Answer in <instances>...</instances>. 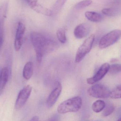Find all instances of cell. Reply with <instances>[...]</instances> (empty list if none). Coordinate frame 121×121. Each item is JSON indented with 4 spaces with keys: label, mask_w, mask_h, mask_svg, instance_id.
Listing matches in <instances>:
<instances>
[{
    "label": "cell",
    "mask_w": 121,
    "mask_h": 121,
    "mask_svg": "<svg viewBox=\"0 0 121 121\" xmlns=\"http://www.w3.org/2000/svg\"><path fill=\"white\" fill-rule=\"evenodd\" d=\"M30 121H39V117L37 116H35Z\"/></svg>",
    "instance_id": "484cf974"
},
{
    "label": "cell",
    "mask_w": 121,
    "mask_h": 121,
    "mask_svg": "<svg viewBox=\"0 0 121 121\" xmlns=\"http://www.w3.org/2000/svg\"><path fill=\"white\" fill-rule=\"evenodd\" d=\"M109 67L110 65L108 63H104L93 77L87 79V84H93L101 80L108 72Z\"/></svg>",
    "instance_id": "52a82bcc"
},
{
    "label": "cell",
    "mask_w": 121,
    "mask_h": 121,
    "mask_svg": "<svg viewBox=\"0 0 121 121\" xmlns=\"http://www.w3.org/2000/svg\"><path fill=\"white\" fill-rule=\"evenodd\" d=\"M85 15L87 19L94 22H99L103 19V17L101 14L95 11H87L85 12Z\"/></svg>",
    "instance_id": "7c38bea8"
},
{
    "label": "cell",
    "mask_w": 121,
    "mask_h": 121,
    "mask_svg": "<svg viewBox=\"0 0 121 121\" xmlns=\"http://www.w3.org/2000/svg\"><path fill=\"white\" fill-rule=\"evenodd\" d=\"M118 121H121V117L119 119Z\"/></svg>",
    "instance_id": "4316f807"
},
{
    "label": "cell",
    "mask_w": 121,
    "mask_h": 121,
    "mask_svg": "<svg viewBox=\"0 0 121 121\" xmlns=\"http://www.w3.org/2000/svg\"><path fill=\"white\" fill-rule=\"evenodd\" d=\"M38 1V0H27V2L31 8L37 4Z\"/></svg>",
    "instance_id": "d4e9b609"
},
{
    "label": "cell",
    "mask_w": 121,
    "mask_h": 121,
    "mask_svg": "<svg viewBox=\"0 0 121 121\" xmlns=\"http://www.w3.org/2000/svg\"><path fill=\"white\" fill-rule=\"evenodd\" d=\"M24 0L25 1H26V2H27V0Z\"/></svg>",
    "instance_id": "83f0119b"
},
{
    "label": "cell",
    "mask_w": 121,
    "mask_h": 121,
    "mask_svg": "<svg viewBox=\"0 0 121 121\" xmlns=\"http://www.w3.org/2000/svg\"><path fill=\"white\" fill-rule=\"evenodd\" d=\"M106 106V104L104 101L98 100L95 102L92 106V109L95 113H99L101 112Z\"/></svg>",
    "instance_id": "2e32d148"
},
{
    "label": "cell",
    "mask_w": 121,
    "mask_h": 121,
    "mask_svg": "<svg viewBox=\"0 0 121 121\" xmlns=\"http://www.w3.org/2000/svg\"><path fill=\"white\" fill-rule=\"evenodd\" d=\"M109 97L111 99H117L121 98V85L115 87L110 92Z\"/></svg>",
    "instance_id": "ac0fdd59"
},
{
    "label": "cell",
    "mask_w": 121,
    "mask_h": 121,
    "mask_svg": "<svg viewBox=\"0 0 121 121\" xmlns=\"http://www.w3.org/2000/svg\"><path fill=\"white\" fill-rule=\"evenodd\" d=\"M121 37V30H112L101 38L99 43V47L101 49L107 48L116 43Z\"/></svg>",
    "instance_id": "277c9868"
},
{
    "label": "cell",
    "mask_w": 121,
    "mask_h": 121,
    "mask_svg": "<svg viewBox=\"0 0 121 121\" xmlns=\"http://www.w3.org/2000/svg\"><path fill=\"white\" fill-rule=\"evenodd\" d=\"M90 31V26L87 23H82L78 25L75 28L74 35L78 39H82L86 37Z\"/></svg>",
    "instance_id": "30bf717a"
},
{
    "label": "cell",
    "mask_w": 121,
    "mask_h": 121,
    "mask_svg": "<svg viewBox=\"0 0 121 121\" xmlns=\"http://www.w3.org/2000/svg\"><path fill=\"white\" fill-rule=\"evenodd\" d=\"M56 35L57 38L60 42L62 44H64L66 42V38L65 31L63 28H60L56 32Z\"/></svg>",
    "instance_id": "ffe728a7"
},
{
    "label": "cell",
    "mask_w": 121,
    "mask_h": 121,
    "mask_svg": "<svg viewBox=\"0 0 121 121\" xmlns=\"http://www.w3.org/2000/svg\"><path fill=\"white\" fill-rule=\"evenodd\" d=\"M115 107L111 104H108L105 106L102 113V116L104 117L108 116L114 111Z\"/></svg>",
    "instance_id": "7402d4cb"
},
{
    "label": "cell",
    "mask_w": 121,
    "mask_h": 121,
    "mask_svg": "<svg viewBox=\"0 0 121 121\" xmlns=\"http://www.w3.org/2000/svg\"><path fill=\"white\" fill-rule=\"evenodd\" d=\"M33 10L38 13L48 16H52V10L48 9L39 4H37L32 8H31Z\"/></svg>",
    "instance_id": "5bb4252c"
},
{
    "label": "cell",
    "mask_w": 121,
    "mask_h": 121,
    "mask_svg": "<svg viewBox=\"0 0 121 121\" xmlns=\"http://www.w3.org/2000/svg\"><path fill=\"white\" fill-rule=\"evenodd\" d=\"M82 100L80 97L76 96L68 99L60 104L57 107V112L60 114L69 112H75L81 108Z\"/></svg>",
    "instance_id": "7a4b0ae2"
},
{
    "label": "cell",
    "mask_w": 121,
    "mask_h": 121,
    "mask_svg": "<svg viewBox=\"0 0 121 121\" xmlns=\"http://www.w3.org/2000/svg\"><path fill=\"white\" fill-rule=\"evenodd\" d=\"M95 36L93 34L88 37L82 44L79 48L75 56V62L77 63L80 62L87 54L91 51L94 42Z\"/></svg>",
    "instance_id": "3957f363"
},
{
    "label": "cell",
    "mask_w": 121,
    "mask_h": 121,
    "mask_svg": "<svg viewBox=\"0 0 121 121\" xmlns=\"http://www.w3.org/2000/svg\"><path fill=\"white\" fill-rule=\"evenodd\" d=\"M4 41V31L3 29L0 30V50Z\"/></svg>",
    "instance_id": "cb8c5ba5"
},
{
    "label": "cell",
    "mask_w": 121,
    "mask_h": 121,
    "mask_svg": "<svg viewBox=\"0 0 121 121\" xmlns=\"http://www.w3.org/2000/svg\"><path fill=\"white\" fill-rule=\"evenodd\" d=\"M25 30V25L23 23L19 22L17 27L14 42V48L16 51H19L22 47Z\"/></svg>",
    "instance_id": "ba28073f"
},
{
    "label": "cell",
    "mask_w": 121,
    "mask_h": 121,
    "mask_svg": "<svg viewBox=\"0 0 121 121\" xmlns=\"http://www.w3.org/2000/svg\"><path fill=\"white\" fill-rule=\"evenodd\" d=\"M92 0H83L77 3L75 5V9H79L89 6L92 3Z\"/></svg>",
    "instance_id": "44dd1931"
},
{
    "label": "cell",
    "mask_w": 121,
    "mask_h": 121,
    "mask_svg": "<svg viewBox=\"0 0 121 121\" xmlns=\"http://www.w3.org/2000/svg\"><path fill=\"white\" fill-rule=\"evenodd\" d=\"M101 12L107 16H114L118 15L120 13L121 10L117 8H108L103 9Z\"/></svg>",
    "instance_id": "e0dca14e"
},
{
    "label": "cell",
    "mask_w": 121,
    "mask_h": 121,
    "mask_svg": "<svg viewBox=\"0 0 121 121\" xmlns=\"http://www.w3.org/2000/svg\"><path fill=\"white\" fill-rule=\"evenodd\" d=\"M108 72L111 74H113L121 72V64H114L110 65Z\"/></svg>",
    "instance_id": "603a6c76"
},
{
    "label": "cell",
    "mask_w": 121,
    "mask_h": 121,
    "mask_svg": "<svg viewBox=\"0 0 121 121\" xmlns=\"http://www.w3.org/2000/svg\"><path fill=\"white\" fill-rule=\"evenodd\" d=\"M62 90L61 84L57 82L56 87L51 92L47 99L46 104L48 107L51 108L54 105L60 95Z\"/></svg>",
    "instance_id": "9c48e42d"
},
{
    "label": "cell",
    "mask_w": 121,
    "mask_h": 121,
    "mask_svg": "<svg viewBox=\"0 0 121 121\" xmlns=\"http://www.w3.org/2000/svg\"><path fill=\"white\" fill-rule=\"evenodd\" d=\"M67 0H57L52 9V16L59 13Z\"/></svg>",
    "instance_id": "9a60e30c"
},
{
    "label": "cell",
    "mask_w": 121,
    "mask_h": 121,
    "mask_svg": "<svg viewBox=\"0 0 121 121\" xmlns=\"http://www.w3.org/2000/svg\"><path fill=\"white\" fill-rule=\"evenodd\" d=\"M33 74V64L31 62H28L24 66L23 76L25 79H30Z\"/></svg>",
    "instance_id": "4fadbf2b"
},
{
    "label": "cell",
    "mask_w": 121,
    "mask_h": 121,
    "mask_svg": "<svg viewBox=\"0 0 121 121\" xmlns=\"http://www.w3.org/2000/svg\"><path fill=\"white\" fill-rule=\"evenodd\" d=\"M32 91V86L29 85L25 86L20 91L15 104V108L16 109L21 108L25 105L30 96Z\"/></svg>",
    "instance_id": "8992f818"
},
{
    "label": "cell",
    "mask_w": 121,
    "mask_h": 121,
    "mask_svg": "<svg viewBox=\"0 0 121 121\" xmlns=\"http://www.w3.org/2000/svg\"><path fill=\"white\" fill-rule=\"evenodd\" d=\"M30 39L36 53L37 61L39 63L42 61L44 54L52 50L55 46L54 41L39 33L32 32Z\"/></svg>",
    "instance_id": "6da1fadb"
},
{
    "label": "cell",
    "mask_w": 121,
    "mask_h": 121,
    "mask_svg": "<svg viewBox=\"0 0 121 121\" xmlns=\"http://www.w3.org/2000/svg\"><path fill=\"white\" fill-rule=\"evenodd\" d=\"M9 77L8 68L5 67L0 71V96L2 94L5 87Z\"/></svg>",
    "instance_id": "8fae6325"
},
{
    "label": "cell",
    "mask_w": 121,
    "mask_h": 121,
    "mask_svg": "<svg viewBox=\"0 0 121 121\" xmlns=\"http://www.w3.org/2000/svg\"><path fill=\"white\" fill-rule=\"evenodd\" d=\"M8 8V3L5 2L0 6V21L4 22Z\"/></svg>",
    "instance_id": "d6986e66"
},
{
    "label": "cell",
    "mask_w": 121,
    "mask_h": 121,
    "mask_svg": "<svg viewBox=\"0 0 121 121\" xmlns=\"http://www.w3.org/2000/svg\"><path fill=\"white\" fill-rule=\"evenodd\" d=\"M90 96L97 99H106L110 96V90L106 87L101 84H95L88 89Z\"/></svg>",
    "instance_id": "5b68a950"
}]
</instances>
